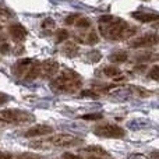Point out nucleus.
Returning a JSON list of instances; mask_svg holds the SVG:
<instances>
[{"label":"nucleus","mask_w":159,"mask_h":159,"mask_svg":"<svg viewBox=\"0 0 159 159\" xmlns=\"http://www.w3.org/2000/svg\"><path fill=\"white\" fill-rule=\"evenodd\" d=\"M102 71H103L105 77H107V78H117L119 75L121 74L120 69L116 67V66H106V67H103Z\"/></svg>","instance_id":"nucleus-16"},{"label":"nucleus","mask_w":159,"mask_h":159,"mask_svg":"<svg viewBox=\"0 0 159 159\" xmlns=\"http://www.w3.org/2000/svg\"><path fill=\"white\" fill-rule=\"evenodd\" d=\"M2 117L4 121L13 124H27L35 121V116L24 109H3Z\"/></svg>","instance_id":"nucleus-4"},{"label":"nucleus","mask_w":159,"mask_h":159,"mask_svg":"<svg viewBox=\"0 0 159 159\" xmlns=\"http://www.w3.org/2000/svg\"><path fill=\"white\" fill-rule=\"evenodd\" d=\"M148 78L154 80V81H159V64L151 67V70L148 73Z\"/></svg>","instance_id":"nucleus-22"},{"label":"nucleus","mask_w":159,"mask_h":159,"mask_svg":"<svg viewBox=\"0 0 159 159\" xmlns=\"http://www.w3.org/2000/svg\"><path fill=\"white\" fill-rule=\"evenodd\" d=\"M99 32L103 38L109 41H123V39H129L133 35H135L137 28L130 25L124 20L113 17L109 21L99 24Z\"/></svg>","instance_id":"nucleus-1"},{"label":"nucleus","mask_w":159,"mask_h":159,"mask_svg":"<svg viewBox=\"0 0 159 159\" xmlns=\"http://www.w3.org/2000/svg\"><path fill=\"white\" fill-rule=\"evenodd\" d=\"M64 159H82V157H81V155H75V154L66 152V154H64Z\"/></svg>","instance_id":"nucleus-29"},{"label":"nucleus","mask_w":159,"mask_h":159,"mask_svg":"<svg viewBox=\"0 0 159 159\" xmlns=\"http://www.w3.org/2000/svg\"><path fill=\"white\" fill-rule=\"evenodd\" d=\"M82 87V77L74 70H63L50 81V88L59 93H75Z\"/></svg>","instance_id":"nucleus-2"},{"label":"nucleus","mask_w":159,"mask_h":159,"mask_svg":"<svg viewBox=\"0 0 159 159\" xmlns=\"http://www.w3.org/2000/svg\"><path fill=\"white\" fill-rule=\"evenodd\" d=\"M81 95H82V96H91V98H98V93L93 92V91H89V89L82 91Z\"/></svg>","instance_id":"nucleus-28"},{"label":"nucleus","mask_w":159,"mask_h":159,"mask_svg":"<svg viewBox=\"0 0 159 159\" xmlns=\"http://www.w3.org/2000/svg\"><path fill=\"white\" fill-rule=\"evenodd\" d=\"M92 133L102 138H123L126 135L123 127L113 123H102L92 129Z\"/></svg>","instance_id":"nucleus-5"},{"label":"nucleus","mask_w":159,"mask_h":159,"mask_svg":"<svg viewBox=\"0 0 159 159\" xmlns=\"http://www.w3.org/2000/svg\"><path fill=\"white\" fill-rule=\"evenodd\" d=\"M84 143V140L80 137H75L73 134H66V133H60V134L50 135L49 138L41 141V144H32L34 148H43V147H55V148H74Z\"/></svg>","instance_id":"nucleus-3"},{"label":"nucleus","mask_w":159,"mask_h":159,"mask_svg":"<svg viewBox=\"0 0 159 159\" xmlns=\"http://www.w3.org/2000/svg\"><path fill=\"white\" fill-rule=\"evenodd\" d=\"M8 34H10V36L17 42V43H22L28 36V31L25 30V27L21 24L8 25Z\"/></svg>","instance_id":"nucleus-9"},{"label":"nucleus","mask_w":159,"mask_h":159,"mask_svg":"<svg viewBox=\"0 0 159 159\" xmlns=\"http://www.w3.org/2000/svg\"><path fill=\"white\" fill-rule=\"evenodd\" d=\"M61 53H63L64 56H67V57H70V59L77 57L78 53H80V48L75 42H66L64 46L61 48Z\"/></svg>","instance_id":"nucleus-15"},{"label":"nucleus","mask_w":159,"mask_h":159,"mask_svg":"<svg viewBox=\"0 0 159 159\" xmlns=\"http://www.w3.org/2000/svg\"><path fill=\"white\" fill-rule=\"evenodd\" d=\"M69 36H70V34L67 30H59L57 34H56V42H57V43H61V42L67 41Z\"/></svg>","instance_id":"nucleus-19"},{"label":"nucleus","mask_w":159,"mask_h":159,"mask_svg":"<svg viewBox=\"0 0 159 159\" xmlns=\"http://www.w3.org/2000/svg\"><path fill=\"white\" fill-rule=\"evenodd\" d=\"M130 159H147L144 155H140V154H135V155H131Z\"/></svg>","instance_id":"nucleus-32"},{"label":"nucleus","mask_w":159,"mask_h":159,"mask_svg":"<svg viewBox=\"0 0 159 159\" xmlns=\"http://www.w3.org/2000/svg\"><path fill=\"white\" fill-rule=\"evenodd\" d=\"M11 17V11L7 10L4 7H0V18H10Z\"/></svg>","instance_id":"nucleus-27"},{"label":"nucleus","mask_w":159,"mask_h":159,"mask_svg":"<svg viewBox=\"0 0 159 159\" xmlns=\"http://www.w3.org/2000/svg\"><path fill=\"white\" fill-rule=\"evenodd\" d=\"M145 2H148V0H145Z\"/></svg>","instance_id":"nucleus-35"},{"label":"nucleus","mask_w":159,"mask_h":159,"mask_svg":"<svg viewBox=\"0 0 159 159\" xmlns=\"http://www.w3.org/2000/svg\"><path fill=\"white\" fill-rule=\"evenodd\" d=\"M131 17L134 20H138L140 22H155V21H159V14L144 13V11H134V13H131Z\"/></svg>","instance_id":"nucleus-12"},{"label":"nucleus","mask_w":159,"mask_h":159,"mask_svg":"<svg viewBox=\"0 0 159 159\" xmlns=\"http://www.w3.org/2000/svg\"><path fill=\"white\" fill-rule=\"evenodd\" d=\"M8 101H10V96H8L7 93H3V92H0V105L6 103V102H8Z\"/></svg>","instance_id":"nucleus-30"},{"label":"nucleus","mask_w":159,"mask_h":159,"mask_svg":"<svg viewBox=\"0 0 159 159\" xmlns=\"http://www.w3.org/2000/svg\"><path fill=\"white\" fill-rule=\"evenodd\" d=\"M16 159H45V157L39 154H32V152H24V154H20Z\"/></svg>","instance_id":"nucleus-20"},{"label":"nucleus","mask_w":159,"mask_h":159,"mask_svg":"<svg viewBox=\"0 0 159 159\" xmlns=\"http://www.w3.org/2000/svg\"><path fill=\"white\" fill-rule=\"evenodd\" d=\"M0 121H4V120H3V119H0Z\"/></svg>","instance_id":"nucleus-34"},{"label":"nucleus","mask_w":159,"mask_h":159,"mask_svg":"<svg viewBox=\"0 0 159 159\" xmlns=\"http://www.w3.org/2000/svg\"><path fill=\"white\" fill-rule=\"evenodd\" d=\"M8 52H10V45L6 41L2 42V43H0V53H2V55H7Z\"/></svg>","instance_id":"nucleus-26"},{"label":"nucleus","mask_w":159,"mask_h":159,"mask_svg":"<svg viewBox=\"0 0 159 159\" xmlns=\"http://www.w3.org/2000/svg\"><path fill=\"white\" fill-rule=\"evenodd\" d=\"M75 27L80 28V30H87V28L91 27V20L88 17H80L75 21Z\"/></svg>","instance_id":"nucleus-18"},{"label":"nucleus","mask_w":159,"mask_h":159,"mask_svg":"<svg viewBox=\"0 0 159 159\" xmlns=\"http://www.w3.org/2000/svg\"><path fill=\"white\" fill-rule=\"evenodd\" d=\"M103 117L102 113H91V115H82L81 119L82 120H88V121H95V120H101Z\"/></svg>","instance_id":"nucleus-21"},{"label":"nucleus","mask_w":159,"mask_h":159,"mask_svg":"<svg viewBox=\"0 0 159 159\" xmlns=\"http://www.w3.org/2000/svg\"><path fill=\"white\" fill-rule=\"evenodd\" d=\"M158 93H159V91H158Z\"/></svg>","instance_id":"nucleus-36"},{"label":"nucleus","mask_w":159,"mask_h":159,"mask_svg":"<svg viewBox=\"0 0 159 159\" xmlns=\"http://www.w3.org/2000/svg\"><path fill=\"white\" fill-rule=\"evenodd\" d=\"M56 22L53 18H50V17H48V18L43 20V22H42V28L43 30H52V28H55Z\"/></svg>","instance_id":"nucleus-23"},{"label":"nucleus","mask_w":159,"mask_h":159,"mask_svg":"<svg viewBox=\"0 0 159 159\" xmlns=\"http://www.w3.org/2000/svg\"><path fill=\"white\" fill-rule=\"evenodd\" d=\"M159 43V35L155 32H147L144 35L135 38L130 42V48L133 49H141V48H151Z\"/></svg>","instance_id":"nucleus-6"},{"label":"nucleus","mask_w":159,"mask_h":159,"mask_svg":"<svg viewBox=\"0 0 159 159\" xmlns=\"http://www.w3.org/2000/svg\"><path fill=\"white\" fill-rule=\"evenodd\" d=\"M32 63H34V59H21V60H17L13 64V67H11V71H13V74L17 78H24V75L27 74L28 69L31 67Z\"/></svg>","instance_id":"nucleus-8"},{"label":"nucleus","mask_w":159,"mask_h":159,"mask_svg":"<svg viewBox=\"0 0 159 159\" xmlns=\"http://www.w3.org/2000/svg\"><path fill=\"white\" fill-rule=\"evenodd\" d=\"M0 28H2V27H0Z\"/></svg>","instance_id":"nucleus-37"},{"label":"nucleus","mask_w":159,"mask_h":159,"mask_svg":"<svg viewBox=\"0 0 159 159\" xmlns=\"http://www.w3.org/2000/svg\"><path fill=\"white\" fill-rule=\"evenodd\" d=\"M75 41L85 43V45H95L99 42V36H98V32L92 30L87 35H75Z\"/></svg>","instance_id":"nucleus-13"},{"label":"nucleus","mask_w":159,"mask_h":159,"mask_svg":"<svg viewBox=\"0 0 159 159\" xmlns=\"http://www.w3.org/2000/svg\"><path fill=\"white\" fill-rule=\"evenodd\" d=\"M101 53L98 52V50H91L89 53H88V59H89L92 63H96V61H99L101 60Z\"/></svg>","instance_id":"nucleus-24"},{"label":"nucleus","mask_w":159,"mask_h":159,"mask_svg":"<svg viewBox=\"0 0 159 159\" xmlns=\"http://www.w3.org/2000/svg\"><path fill=\"white\" fill-rule=\"evenodd\" d=\"M152 157L157 158V159H159V152H152Z\"/></svg>","instance_id":"nucleus-33"},{"label":"nucleus","mask_w":159,"mask_h":159,"mask_svg":"<svg viewBox=\"0 0 159 159\" xmlns=\"http://www.w3.org/2000/svg\"><path fill=\"white\" fill-rule=\"evenodd\" d=\"M53 133V127L48 126V124H38V126H34L31 129H28L24 133V137L27 138H34V137H42V135H48Z\"/></svg>","instance_id":"nucleus-10"},{"label":"nucleus","mask_w":159,"mask_h":159,"mask_svg":"<svg viewBox=\"0 0 159 159\" xmlns=\"http://www.w3.org/2000/svg\"><path fill=\"white\" fill-rule=\"evenodd\" d=\"M109 60L112 63H124L129 60V53L127 52H115L109 56Z\"/></svg>","instance_id":"nucleus-17"},{"label":"nucleus","mask_w":159,"mask_h":159,"mask_svg":"<svg viewBox=\"0 0 159 159\" xmlns=\"http://www.w3.org/2000/svg\"><path fill=\"white\" fill-rule=\"evenodd\" d=\"M134 60L137 63H152L159 60V55L155 52H143L134 56Z\"/></svg>","instance_id":"nucleus-14"},{"label":"nucleus","mask_w":159,"mask_h":159,"mask_svg":"<svg viewBox=\"0 0 159 159\" xmlns=\"http://www.w3.org/2000/svg\"><path fill=\"white\" fill-rule=\"evenodd\" d=\"M0 159H13V155H11L10 152L0 151Z\"/></svg>","instance_id":"nucleus-31"},{"label":"nucleus","mask_w":159,"mask_h":159,"mask_svg":"<svg viewBox=\"0 0 159 159\" xmlns=\"http://www.w3.org/2000/svg\"><path fill=\"white\" fill-rule=\"evenodd\" d=\"M59 71V63L55 60H45L41 63V78H52Z\"/></svg>","instance_id":"nucleus-11"},{"label":"nucleus","mask_w":159,"mask_h":159,"mask_svg":"<svg viewBox=\"0 0 159 159\" xmlns=\"http://www.w3.org/2000/svg\"><path fill=\"white\" fill-rule=\"evenodd\" d=\"M78 154L84 155V157H88L89 159H109V158H112L106 149H103L99 145H88V147H85V148L80 149Z\"/></svg>","instance_id":"nucleus-7"},{"label":"nucleus","mask_w":159,"mask_h":159,"mask_svg":"<svg viewBox=\"0 0 159 159\" xmlns=\"http://www.w3.org/2000/svg\"><path fill=\"white\" fill-rule=\"evenodd\" d=\"M78 18H80V14H77V13L70 14V16L66 18V24H67V25H73V24H75V21H77Z\"/></svg>","instance_id":"nucleus-25"}]
</instances>
